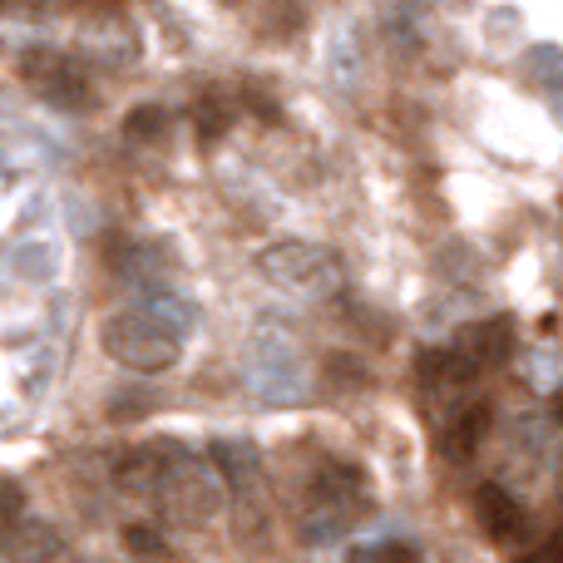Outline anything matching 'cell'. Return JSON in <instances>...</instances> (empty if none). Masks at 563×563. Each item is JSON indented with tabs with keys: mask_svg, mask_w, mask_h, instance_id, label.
I'll return each mask as SVG.
<instances>
[{
	"mask_svg": "<svg viewBox=\"0 0 563 563\" xmlns=\"http://www.w3.org/2000/svg\"><path fill=\"white\" fill-rule=\"evenodd\" d=\"M371 515L366 470L351 460H327L307 485V515H301V544H331L356 519Z\"/></svg>",
	"mask_w": 563,
	"mask_h": 563,
	"instance_id": "obj_1",
	"label": "cell"
},
{
	"mask_svg": "<svg viewBox=\"0 0 563 563\" xmlns=\"http://www.w3.org/2000/svg\"><path fill=\"white\" fill-rule=\"evenodd\" d=\"M257 273L273 287H282L287 297L301 301H331L346 291V267L331 247L321 243H301V238H277L257 253Z\"/></svg>",
	"mask_w": 563,
	"mask_h": 563,
	"instance_id": "obj_2",
	"label": "cell"
},
{
	"mask_svg": "<svg viewBox=\"0 0 563 563\" xmlns=\"http://www.w3.org/2000/svg\"><path fill=\"white\" fill-rule=\"evenodd\" d=\"M20 85L40 99V104L59 109V114H89L99 104V89L89 79L85 59L69 55L59 45H30L20 49Z\"/></svg>",
	"mask_w": 563,
	"mask_h": 563,
	"instance_id": "obj_3",
	"label": "cell"
},
{
	"mask_svg": "<svg viewBox=\"0 0 563 563\" xmlns=\"http://www.w3.org/2000/svg\"><path fill=\"white\" fill-rule=\"evenodd\" d=\"M99 346H104L109 361H119L124 371H139V376H158V371L178 366V336L139 307L104 317Z\"/></svg>",
	"mask_w": 563,
	"mask_h": 563,
	"instance_id": "obj_4",
	"label": "cell"
},
{
	"mask_svg": "<svg viewBox=\"0 0 563 563\" xmlns=\"http://www.w3.org/2000/svg\"><path fill=\"white\" fill-rule=\"evenodd\" d=\"M148 505H158V515L184 525V529H203L208 519L223 509V485H218V475L203 465V460H194L184 450V455L168 465V475L158 479Z\"/></svg>",
	"mask_w": 563,
	"mask_h": 563,
	"instance_id": "obj_5",
	"label": "cell"
},
{
	"mask_svg": "<svg viewBox=\"0 0 563 563\" xmlns=\"http://www.w3.org/2000/svg\"><path fill=\"white\" fill-rule=\"evenodd\" d=\"M79 55L99 59V65H129V59H139V35L114 5L85 10V20H79Z\"/></svg>",
	"mask_w": 563,
	"mask_h": 563,
	"instance_id": "obj_6",
	"label": "cell"
},
{
	"mask_svg": "<svg viewBox=\"0 0 563 563\" xmlns=\"http://www.w3.org/2000/svg\"><path fill=\"white\" fill-rule=\"evenodd\" d=\"M247 371H253L257 396H267V400H297L301 396V361H297V351H291V341L257 336L253 366Z\"/></svg>",
	"mask_w": 563,
	"mask_h": 563,
	"instance_id": "obj_7",
	"label": "cell"
},
{
	"mask_svg": "<svg viewBox=\"0 0 563 563\" xmlns=\"http://www.w3.org/2000/svg\"><path fill=\"white\" fill-rule=\"evenodd\" d=\"M178 455H184V445H178V440H148V445H134L124 460H119V470H114L119 489H124V495H134V499H154L158 479L168 475V465H174Z\"/></svg>",
	"mask_w": 563,
	"mask_h": 563,
	"instance_id": "obj_8",
	"label": "cell"
},
{
	"mask_svg": "<svg viewBox=\"0 0 563 563\" xmlns=\"http://www.w3.org/2000/svg\"><path fill=\"white\" fill-rule=\"evenodd\" d=\"M450 346H455L460 356L479 371V376H485V371H495L499 361H509V346H515V321H509V317L470 321V327L455 331V341H450Z\"/></svg>",
	"mask_w": 563,
	"mask_h": 563,
	"instance_id": "obj_9",
	"label": "cell"
},
{
	"mask_svg": "<svg viewBox=\"0 0 563 563\" xmlns=\"http://www.w3.org/2000/svg\"><path fill=\"white\" fill-rule=\"evenodd\" d=\"M475 519L495 544H519L529 534V515L505 485H479L475 489Z\"/></svg>",
	"mask_w": 563,
	"mask_h": 563,
	"instance_id": "obj_10",
	"label": "cell"
},
{
	"mask_svg": "<svg viewBox=\"0 0 563 563\" xmlns=\"http://www.w3.org/2000/svg\"><path fill=\"white\" fill-rule=\"evenodd\" d=\"M208 455H213L218 475L233 485V495L243 499V505H253L257 489H263V455L253 450V440H213Z\"/></svg>",
	"mask_w": 563,
	"mask_h": 563,
	"instance_id": "obj_11",
	"label": "cell"
},
{
	"mask_svg": "<svg viewBox=\"0 0 563 563\" xmlns=\"http://www.w3.org/2000/svg\"><path fill=\"white\" fill-rule=\"evenodd\" d=\"M416 380L430 390V396H445V390H465L479 380V371L460 356L455 346H426L416 356Z\"/></svg>",
	"mask_w": 563,
	"mask_h": 563,
	"instance_id": "obj_12",
	"label": "cell"
},
{
	"mask_svg": "<svg viewBox=\"0 0 563 563\" xmlns=\"http://www.w3.org/2000/svg\"><path fill=\"white\" fill-rule=\"evenodd\" d=\"M489 426H495V406H489V400H475V406H460L455 416L445 420V430H440V450H445L450 460H470L479 445H485Z\"/></svg>",
	"mask_w": 563,
	"mask_h": 563,
	"instance_id": "obj_13",
	"label": "cell"
},
{
	"mask_svg": "<svg viewBox=\"0 0 563 563\" xmlns=\"http://www.w3.org/2000/svg\"><path fill=\"white\" fill-rule=\"evenodd\" d=\"M65 539L45 519H20L15 529H5V563H55Z\"/></svg>",
	"mask_w": 563,
	"mask_h": 563,
	"instance_id": "obj_14",
	"label": "cell"
},
{
	"mask_svg": "<svg viewBox=\"0 0 563 563\" xmlns=\"http://www.w3.org/2000/svg\"><path fill=\"white\" fill-rule=\"evenodd\" d=\"M243 114V99L233 95V89H203V95L194 99V134L203 139V144H218V139L233 129V119Z\"/></svg>",
	"mask_w": 563,
	"mask_h": 563,
	"instance_id": "obj_15",
	"label": "cell"
},
{
	"mask_svg": "<svg viewBox=\"0 0 563 563\" xmlns=\"http://www.w3.org/2000/svg\"><path fill=\"white\" fill-rule=\"evenodd\" d=\"M139 311H148L154 321H164L174 336H184V331L198 327V307L174 287H144L139 291Z\"/></svg>",
	"mask_w": 563,
	"mask_h": 563,
	"instance_id": "obj_16",
	"label": "cell"
},
{
	"mask_svg": "<svg viewBox=\"0 0 563 563\" xmlns=\"http://www.w3.org/2000/svg\"><path fill=\"white\" fill-rule=\"evenodd\" d=\"M119 129H124L129 144H164L168 129H174V109H168V104H154V99H148V104H134V109H129Z\"/></svg>",
	"mask_w": 563,
	"mask_h": 563,
	"instance_id": "obj_17",
	"label": "cell"
},
{
	"mask_svg": "<svg viewBox=\"0 0 563 563\" xmlns=\"http://www.w3.org/2000/svg\"><path fill=\"white\" fill-rule=\"evenodd\" d=\"M430 5H435V0H376L380 20H386V35H406V40H416V30H420V20L430 15Z\"/></svg>",
	"mask_w": 563,
	"mask_h": 563,
	"instance_id": "obj_18",
	"label": "cell"
},
{
	"mask_svg": "<svg viewBox=\"0 0 563 563\" xmlns=\"http://www.w3.org/2000/svg\"><path fill=\"white\" fill-rule=\"evenodd\" d=\"M346 563H420V549L406 539H386V544H361L351 549Z\"/></svg>",
	"mask_w": 563,
	"mask_h": 563,
	"instance_id": "obj_19",
	"label": "cell"
},
{
	"mask_svg": "<svg viewBox=\"0 0 563 563\" xmlns=\"http://www.w3.org/2000/svg\"><path fill=\"white\" fill-rule=\"evenodd\" d=\"M124 549H129V554H134L139 563H168L164 534H154L148 525H129V529H124Z\"/></svg>",
	"mask_w": 563,
	"mask_h": 563,
	"instance_id": "obj_20",
	"label": "cell"
},
{
	"mask_svg": "<svg viewBox=\"0 0 563 563\" xmlns=\"http://www.w3.org/2000/svg\"><path fill=\"white\" fill-rule=\"evenodd\" d=\"M20 509H25V489H20V479H5V529L20 525Z\"/></svg>",
	"mask_w": 563,
	"mask_h": 563,
	"instance_id": "obj_21",
	"label": "cell"
},
{
	"mask_svg": "<svg viewBox=\"0 0 563 563\" xmlns=\"http://www.w3.org/2000/svg\"><path fill=\"white\" fill-rule=\"evenodd\" d=\"M515 563H563V534H554L549 544H539V549H529V554L515 559Z\"/></svg>",
	"mask_w": 563,
	"mask_h": 563,
	"instance_id": "obj_22",
	"label": "cell"
},
{
	"mask_svg": "<svg viewBox=\"0 0 563 563\" xmlns=\"http://www.w3.org/2000/svg\"><path fill=\"white\" fill-rule=\"evenodd\" d=\"M549 410H554V420H559V426H563V386L554 390V400H549Z\"/></svg>",
	"mask_w": 563,
	"mask_h": 563,
	"instance_id": "obj_23",
	"label": "cell"
},
{
	"mask_svg": "<svg viewBox=\"0 0 563 563\" xmlns=\"http://www.w3.org/2000/svg\"><path fill=\"white\" fill-rule=\"evenodd\" d=\"M559 499H563V460H559Z\"/></svg>",
	"mask_w": 563,
	"mask_h": 563,
	"instance_id": "obj_24",
	"label": "cell"
}]
</instances>
